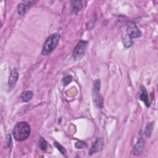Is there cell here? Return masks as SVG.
Wrapping results in <instances>:
<instances>
[{
    "mask_svg": "<svg viewBox=\"0 0 158 158\" xmlns=\"http://www.w3.org/2000/svg\"><path fill=\"white\" fill-rule=\"evenodd\" d=\"M30 125L25 122H20L16 123L12 130V135L15 140L22 141L26 139L30 134Z\"/></svg>",
    "mask_w": 158,
    "mask_h": 158,
    "instance_id": "cell-1",
    "label": "cell"
},
{
    "mask_svg": "<svg viewBox=\"0 0 158 158\" xmlns=\"http://www.w3.org/2000/svg\"><path fill=\"white\" fill-rule=\"evenodd\" d=\"M60 36L59 33H55L51 34L45 41L43 49H42V54L47 55L51 52L57 46L59 41Z\"/></svg>",
    "mask_w": 158,
    "mask_h": 158,
    "instance_id": "cell-2",
    "label": "cell"
},
{
    "mask_svg": "<svg viewBox=\"0 0 158 158\" xmlns=\"http://www.w3.org/2000/svg\"><path fill=\"white\" fill-rule=\"evenodd\" d=\"M88 43L86 41H80L73 49L72 56L74 60H80L85 55Z\"/></svg>",
    "mask_w": 158,
    "mask_h": 158,
    "instance_id": "cell-3",
    "label": "cell"
},
{
    "mask_svg": "<svg viewBox=\"0 0 158 158\" xmlns=\"http://www.w3.org/2000/svg\"><path fill=\"white\" fill-rule=\"evenodd\" d=\"M141 31L134 22H130L127 26V35H128L130 38L133 39L135 38H139L141 36Z\"/></svg>",
    "mask_w": 158,
    "mask_h": 158,
    "instance_id": "cell-4",
    "label": "cell"
},
{
    "mask_svg": "<svg viewBox=\"0 0 158 158\" xmlns=\"http://www.w3.org/2000/svg\"><path fill=\"white\" fill-rule=\"evenodd\" d=\"M35 3L34 1H23L17 7V12L20 15H24L28 9Z\"/></svg>",
    "mask_w": 158,
    "mask_h": 158,
    "instance_id": "cell-5",
    "label": "cell"
},
{
    "mask_svg": "<svg viewBox=\"0 0 158 158\" xmlns=\"http://www.w3.org/2000/svg\"><path fill=\"white\" fill-rule=\"evenodd\" d=\"M19 78V73L16 69H13L10 73L8 80V89L11 91L15 85Z\"/></svg>",
    "mask_w": 158,
    "mask_h": 158,
    "instance_id": "cell-6",
    "label": "cell"
},
{
    "mask_svg": "<svg viewBox=\"0 0 158 158\" xmlns=\"http://www.w3.org/2000/svg\"><path fill=\"white\" fill-rule=\"evenodd\" d=\"M103 146H104L103 139L101 138H98L90 148V150L89 152V154L92 155L94 153L100 152L102 149Z\"/></svg>",
    "mask_w": 158,
    "mask_h": 158,
    "instance_id": "cell-7",
    "label": "cell"
},
{
    "mask_svg": "<svg viewBox=\"0 0 158 158\" xmlns=\"http://www.w3.org/2000/svg\"><path fill=\"white\" fill-rule=\"evenodd\" d=\"M138 97L141 101H142L144 103V104L146 105V107H149L148 93H147V91H146L145 87L143 85L141 86V87H140V89L138 92Z\"/></svg>",
    "mask_w": 158,
    "mask_h": 158,
    "instance_id": "cell-8",
    "label": "cell"
},
{
    "mask_svg": "<svg viewBox=\"0 0 158 158\" xmlns=\"http://www.w3.org/2000/svg\"><path fill=\"white\" fill-rule=\"evenodd\" d=\"M144 143H145V141H144V139H143L142 138H139L136 144H135V147L133 148V154L134 155H138V154H139L142 152V151H143V149L144 148Z\"/></svg>",
    "mask_w": 158,
    "mask_h": 158,
    "instance_id": "cell-9",
    "label": "cell"
},
{
    "mask_svg": "<svg viewBox=\"0 0 158 158\" xmlns=\"http://www.w3.org/2000/svg\"><path fill=\"white\" fill-rule=\"evenodd\" d=\"M82 9V1H72L71 2V12L73 14H77Z\"/></svg>",
    "mask_w": 158,
    "mask_h": 158,
    "instance_id": "cell-10",
    "label": "cell"
},
{
    "mask_svg": "<svg viewBox=\"0 0 158 158\" xmlns=\"http://www.w3.org/2000/svg\"><path fill=\"white\" fill-rule=\"evenodd\" d=\"M33 93L31 91H26L22 93L21 95V99L23 102H27L31 99V98H33Z\"/></svg>",
    "mask_w": 158,
    "mask_h": 158,
    "instance_id": "cell-11",
    "label": "cell"
},
{
    "mask_svg": "<svg viewBox=\"0 0 158 158\" xmlns=\"http://www.w3.org/2000/svg\"><path fill=\"white\" fill-rule=\"evenodd\" d=\"M153 128H154V122H150L146 125L145 128V131H144V134L146 137H150L151 136L153 131Z\"/></svg>",
    "mask_w": 158,
    "mask_h": 158,
    "instance_id": "cell-12",
    "label": "cell"
},
{
    "mask_svg": "<svg viewBox=\"0 0 158 158\" xmlns=\"http://www.w3.org/2000/svg\"><path fill=\"white\" fill-rule=\"evenodd\" d=\"M123 43L125 48H130L133 44V39L130 38L128 35H125L123 38Z\"/></svg>",
    "mask_w": 158,
    "mask_h": 158,
    "instance_id": "cell-13",
    "label": "cell"
},
{
    "mask_svg": "<svg viewBox=\"0 0 158 158\" xmlns=\"http://www.w3.org/2000/svg\"><path fill=\"white\" fill-rule=\"evenodd\" d=\"M39 146L40 147V148L43 150V151H45L47 149V148H48V144H47V142L42 137H41L40 138V141H39Z\"/></svg>",
    "mask_w": 158,
    "mask_h": 158,
    "instance_id": "cell-14",
    "label": "cell"
},
{
    "mask_svg": "<svg viewBox=\"0 0 158 158\" xmlns=\"http://www.w3.org/2000/svg\"><path fill=\"white\" fill-rule=\"evenodd\" d=\"M101 81L99 79H97L96 80H94V83H93V90L94 92H99L100 90V85Z\"/></svg>",
    "mask_w": 158,
    "mask_h": 158,
    "instance_id": "cell-15",
    "label": "cell"
},
{
    "mask_svg": "<svg viewBox=\"0 0 158 158\" xmlns=\"http://www.w3.org/2000/svg\"><path fill=\"white\" fill-rule=\"evenodd\" d=\"M54 145L57 148V149L62 153V154H63L64 156H65L66 154V150L65 149V148L62 146L60 145L59 143L57 142H54Z\"/></svg>",
    "mask_w": 158,
    "mask_h": 158,
    "instance_id": "cell-16",
    "label": "cell"
},
{
    "mask_svg": "<svg viewBox=\"0 0 158 158\" xmlns=\"http://www.w3.org/2000/svg\"><path fill=\"white\" fill-rule=\"evenodd\" d=\"M75 146L77 149H83L87 146V144L86 143H84L83 141H78L75 144Z\"/></svg>",
    "mask_w": 158,
    "mask_h": 158,
    "instance_id": "cell-17",
    "label": "cell"
},
{
    "mask_svg": "<svg viewBox=\"0 0 158 158\" xmlns=\"http://www.w3.org/2000/svg\"><path fill=\"white\" fill-rule=\"evenodd\" d=\"M72 80V77L71 75H68V76H66L63 79V83H64V86H66L68 84H69Z\"/></svg>",
    "mask_w": 158,
    "mask_h": 158,
    "instance_id": "cell-18",
    "label": "cell"
},
{
    "mask_svg": "<svg viewBox=\"0 0 158 158\" xmlns=\"http://www.w3.org/2000/svg\"><path fill=\"white\" fill-rule=\"evenodd\" d=\"M11 143V136L9 134H8L7 135V141H6V144H7V147H9Z\"/></svg>",
    "mask_w": 158,
    "mask_h": 158,
    "instance_id": "cell-19",
    "label": "cell"
}]
</instances>
